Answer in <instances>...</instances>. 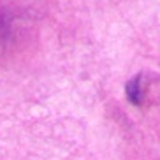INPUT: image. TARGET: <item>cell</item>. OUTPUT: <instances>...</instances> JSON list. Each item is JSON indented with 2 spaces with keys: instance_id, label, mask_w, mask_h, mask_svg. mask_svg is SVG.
Instances as JSON below:
<instances>
[{
  "instance_id": "1",
  "label": "cell",
  "mask_w": 160,
  "mask_h": 160,
  "mask_svg": "<svg viewBox=\"0 0 160 160\" xmlns=\"http://www.w3.org/2000/svg\"><path fill=\"white\" fill-rule=\"evenodd\" d=\"M127 97L132 104H139L142 99V78L136 76L127 83Z\"/></svg>"
}]
</instances>
